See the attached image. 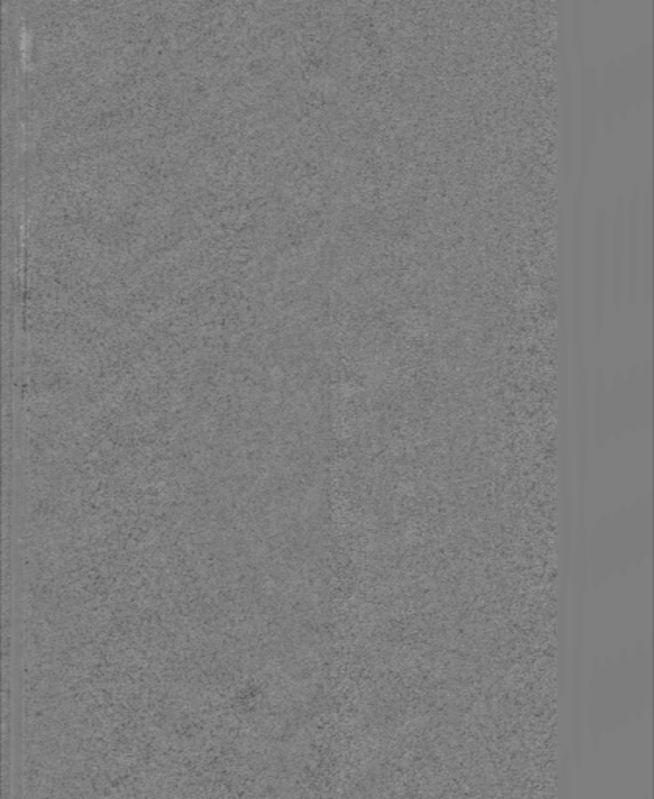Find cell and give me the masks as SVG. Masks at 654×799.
<instances>
[{
	"label": "cell",
	"mask_w": 654,
	"mask_h": 799,
	"mask_svg": "<svg viewBox=\"0 0 654 799\" xmlns=\"http://www.w3.org/2000/svg\"><path fill=\"white\" fill-rule=\"evenodd\" d=\"M603 97L598 85L597 72L587 64L581 55V178L584 180L589 160H591L592 147H594L595 132H597L598 116H600Z\"/></svg>",
	"instance_id": "1"
},
{
	"label": "cell",
	"mask_w": 654,
	"mask_h": 799,
	"mask_svg": "<svg viewBox=\"0 0 654 799\" xmlns=\"http://www.w3.org/2000/svg\"><path fill=\"white\" fill-rule=\"evenodd\" d=\"M609 217L608 206L600 205L594 221V239H592V295H594V311L597 327L601 328V320L605 314L606 291H608L609 274Z\"/></svg>",
	"instance_id": "2"
},
{
	"label": "cell",
	"mask_w": 654,
	"mask_h": 799,
	"mask_svg": "<svg viewBox=\"0 0 654 799\" xmlns=\"http://www.w3.org/2000/svg\"><path fill=\"white\" fill-rule=\"evenodd\" d=\"M559 103H561V153L566 178L573 167L575 147V107H573V80L569 50L564 40L559 41Z\"/></svg>",
	"instance_id": "3"
},
{
	"label": "cell",
	"mask_w": 654,
	"mask_h": 799,
	"mask_svg": "<svg viewBox=\"0 0 654 799\" xmlns=\"http://www.w3.org/2000/svg\"><path fill=\"white\" fill-rule=\"evenodd\" d=\"M609 264H611L612 297L615 306L622 303L626 283V200L619 194L614 200L612 222L609 221Z\"/></svg>",
	"instance_id": "4"
},
{
	"label": "cell",
	"mask_w": 654,
	"mask_h": 799,
	"mask_svg": "<svg viewBox=\"0 0 654 799\" xmlns=\"http://www.w3.org/2000/svg\"><path fill=\"white\" fill-rule=\"evenodd\" d=\"M626 221V249H628V295L636 300L640 285V241H642V196L639 186H634L628 200Z\"/></svg>",
	"instance_id": "5"
},
{
	"label": "cell",
	"mask_w": 654,
	"mask_h": 799,
	"mask_svg": "<svg viewBox=\"0 0 654 799\" xmlns=\"http://www.w3.org/2000/svg\"><path fill=\"white\" fill-rule=\"evenodd\" d=\"M651 178L648 180L647 191H645V205H642V241H640V261H642V266H640V274L644 275L640 283H642V294H644L645 300H650L651 297V235H653V231H651V227H653V221H651Z\"/></svg>",
	"instance_id": "6"
}]
</instances>
